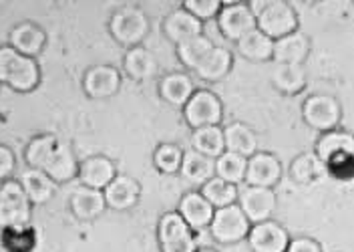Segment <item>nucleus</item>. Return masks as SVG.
Listing matches in <instances>:
<instances>
[{
  "mask_svg": "<svg viewBox=\"0 0 354 252\" xmlns=\"http://www.w3.org/2000/svg\"><path fill=\"white\" fill-rule=\"evenodd\" d=\"M26 163L44 172L55 183H63L79 176V163L73 150L55 136L35 138L26 147Z\"/></svg>",
  "mask_w": 354,
  "mask_h": 252,
  "instance_id": "f257e3e1",
  "label": "nucleus"
},
{
  "mask_svg": "<svg viewBox=\"0 0 354 252\" xmlns=\"http://www.w3.org/2000/svg\"><path fill=\"white\" fill-rule=\"evenodd\" d=\"M41 81V71L35 59L17 53L12 46H0V83L15 91H32Z\"/></svg>",
  "mask_w": 354,
  "mask_h": 252,
  "instance_id": "f03ea898",
  "label": "nucleus"
},
{
  "mask_svg": "<svg viewBox=\"0 0 354 252\" xmlns=\"http://www.w3.org/2000/svg\"><path fill=\"white\" fill-rule=\"evenodd\" d=\"M109 33L119 45L127 48L141 46L145 37L149 35V19L137 6H123L117 12H113L109 21Z\"/></svg>",
  "mask_w": 354,
  "mask_h": 252,
  "instance_id": "7ed1b4c3",
  "label": "nucleus"
},
{
  "mask_svg": "<svg viewBox=\"0 0 354 252\" xmlns=\"http://www.w3.org/2000/svg\"><path fill=\"white\" fill-rule=\"evenodd\" d=\"M258 28L272 41H280L298 30V15L290 2L266 0L264 8L256 15Z\"/></svg>",
  "mask_w": 354,
  "mask_h": 252,
  "instance_id": "20e7f679",
  "label": "nucleus"
},
{
  "mask_svg": "<svg viewBox=\"0 0 354 252\" xmlns=\"http://www.w3.org/2000/svg\"><path fill=\"white\" fill-rule=\"evenodd\" d=\"M157 240L161 252H196L198 240L194 230L177 212H165L157 224Z\"/></svg>",
  "mask_w": 354,
  "mask_h": 252,
  "instance_id": "39448f33",
  "label": "nucleus"
},
{
  "mask_svg": "<svg viewBox=\"0 0 354 252\" xmlns=\"http://www.w3.org/2000/svg\"><path fill=\"white\" fill-rule=\"evenodd\" d=\"M32 204L19 182H4L0 188V230L26 226Z\"/></svg>",
  "mask_w": 354,
  "mask_h": 252,
  "instance_id": "423d86ee",
  "label": "nucleus"
},
{
  "mask_svg": "<svg viewBox=\"0 0 354 252\" xmlns=\"http://www.w3.org/2000/svg\"><path fill=\"white\" fill-rule=\"evenodd\" d=\"M250 228H252V222L245 218L242 208L238 204H232V206L220 208L214 212L209 234L220 244H236L243 238H248Z\"/></svg>",
  "mask_w": 354,
  "mask_h": 252,
  "instance_id": "0eeeda50",
  "label": "nucleus"
},
{
  "mask_svg": "<svg viewBox=\"0 0 354 252\" xmlns=\"http://www.w3.org/2000/svg\"><path fill=\"white\" fill-rule=\"evenodd\" d=\"M302 117L308 123L312 129L326 134L332 129H338L340 117H342V109L336 97L332 95H324V93H316L310 95L308 99L302 105Z\"/></svg>",
  "mask_w": 354,
  "mask_h": 252,
  "instance_id": "6e6552de",
  "label": "nucleus"
},
{
  "mask_svg": "<svg viewBox=\"0 0 354 252\" xmlns=\"http://www.w3.org/2000/svg\"><path fill=\"white\" fill-rule=\"evenodd\" d=\"M183 117L192 129L220 125L223 117V105L216 93H212L209 89H196L192 99L183 107Z\"/></svg>",
  "mask_w": 354,
  "mask_h": 252,
  "instance_id": "1a4fd4ad",
  "label": "nucleus"
},
{
  "mask_svg": "<svg viewBox=\"0 0 354 252\" xmlns=\"http://www.w3.org/2000/svg\"><path fill=\"white\" fill-rule=\"evenodd\" d=\"M238 206L242 208L245 218L252 224H260L266 220H272L278 198L274 188H258V186H243L238 194Z\"/></svg>",
  "mask_w": 354,
  "mask_h": 252,
  "instance_id": "9d476101",
  "label": "nucleus"
},
{
  "mask_svg": "<svg viewBox=\"0 0 354 252\" xmlns=\"http://www.w3.org/2000/svg\"><path fill=\"white\" fill-rule=\"evenodd\" d=\"M218 26L227 41L238 43L248 33L258 28V21L248 2H223L218 15Z\"/></svg>",
  "mask_w": 354,
  "mask_h": 252,
  "instance_id": "9b49d317",
  "label": "nucleus"
},
{
  "mask_svg": "<svg viewBox=\"0 0 354 252\" xmlns=\"http://www.w3.org/2000/svg\"><path fill=\"white\" fill-rule=\"evenodd\" d=\"M248 244L254 252H288L290 234L276 220H266L260 224H252Z\"/></svg>",
  "mask_w": 354,
  "mask_h": 252,
  "instance_id": "f8f14e48",
  "label": "nucleus"
},
{
  "mask_svg": "<svg viewBox=\"0 0 354 252\" xmlns=\"http://www.w3.org/2000/svg\"><path fill=\"white\" fill-rule=\"evenodd\" d=\"M282 178V163L274 154L258 152L252 158H248L245 168V186H258V188H274Z\"/></svg>",
  "mask_w": 354,
  "mask_h": 252,
  "instance_id": "ddd939ff",
  "label": "nucleus"
},
{
  "mask_svg": "<svg viewBox=\"0 0 354 252\" xmlns=\"http://www.w3.org/2000/svg\"><path fill=\"white\" fill-rule=\"evenodd\" d=\"M176 212L185 220L189 228L198 232V230L209 228L216 210L201 196V192H187L181 196Z\"/></svg>",
  "mask_w": 354,
  "mask_h": 252,
  "instance_id": "4468645a",
  "label": "nucleus"
},
{
  "mask_svg": "<svg viewBox=\"0 0 354 252\" xmlns=\"http://www.w3.org/2000/svg\"><path fill=\"white\" fill-rule=\"evenodd\" d=\"M121 87V75L111 65L91 67L83 77V89L93 99H107L113 97Z\"/></svg>",
  "mask_w": 354,
  "mask_h": 252,
  "instance_id": "2eb2a0df",
  "label": "nucleus"
},
{
  "mask_svg": "<svg viewBox=\"0 0 354 252\" xmlns=\"http://www.w3.org/2000/svg\"><path fill=\"white\" fill-rule=\"evenodd\" d=\"M163 33L177 46L194 39V37H198V35H203V23L181 6V8H176L174 12H169L165 17Z\"/></svg>",
  "mask_w": 354,
  "mask_h": 252,
  "instance_id": "dca6fc26",
  "label": "nucleus"
},
{
  "mask_svg": "<svg viewBox=\"0 0 354 252\" xmlns=\"http://www.w3.org/2000/svg\"><path fill=\"white\" fill-rule=\"evenodd\" d=\"M105 194V204L113 210H129L137 204L141 196V186L139 182L127 176V174H117L115 180L103 190Z\"/></svg>",
  "mask_w": 354,
  "mask_h": 252,
  "instance_id": "f3484780",
  "label": "nucleus"
},
{
  "mask_svg": "<svg viewBox=\"0 0 354 252\" xmlns=\"http://www.w3.org/2000/svg\"><path fill=\"white\" fill-rule=\"evenodd\" d=\"M117 176L115 163L105 156H91L79 165V180L81 186H87L93 190H105Z\"/></svg>",
  "mask_w": 354,
  "mask_h": 252,
  "instance_id": "a211bd4d",
  "label": "nucleus"
},
{
  "mask_svg": "<svg viewBox=\"0 0 354 252\" xmlns=\"http://www.w3.org/2000/svg\"><path fill=\"white\" fill-rule=\"evenodd\" d=\"M310 55V39L296 30L280 41H274V61L276 65H304Z\"/></svg>",
  "mask_w": 354,
  "mask_h": 252,
  "instance_id": "6ab92c4d",
  "label": "nucleus"
},
{
  "mask_svg": "<svg viewBox=\"0 0 354 252\" xmlns=\"http://www.w3.org/2000/svg\"><path fill=\"white\" fill-rule=\"evenodd\" d=\"M105 194L101 190H93L87 186H79L71 194V210L79 220H95L105 212Z\"/></svg>",
  "mask_w": 354,
  "mask_h": 252,
  "instance_id": "aec40b11",
  "label": "nucleus"
},
{
  "mask_svg": "<svg viewBox=\"0 0 354 252\" xmlns=\"http://www.w3.org/2000/svg\"><path fill=\"white\" fill-rule=\"evenodd\" d=\"M223 138H225V152L230 154L242 156L245 160L258 154V136L250 125H245L242 121H234L225 125Z\"/></svg>",
  "mask_w": 354,
  "mask_h": 252,
  "instance_id": "412c9836",
  "label": "nucleus"
},
{
  "mask_svg": "<svg viewBox=\"0 0 354 252\" xmlns=\"http://www.w3.org/2000/svg\"><path fill=\"white\" fill-rule=\"evenodd\" d=\"M196 93V85L185 73H169L159 81V95L165 103L174 107H185V103Z\"/></svg>",
  "mask_w": 354,
  "mask_h": 252,
  "instance_id": "4be33fe9",
  "label": "nucleus"
},
{
  "mask_svg": "<svg viewBox=\"0 0 354 252\" xmlns=\"http://www.w3.org/2000/svg\"><path fill=\"white\" fill-rule=\"evenodd\" d=\"M179 174L185 182L192 183V186H203L216 176V160L199 154L196 150H189L183 154Z\"/></svg>",
  "mask_w": 354,
  "mask_h": 252,
  "instance_id": "5701e85b",
  "label": "nucleus"
},
{
  "mask_svg": "<svg viewBox=\"0 0 354 252\" xmlns=\"http://www.w3.org/2000/svg\"><path fill=\"white\" fill-rule=\"evenodd\" d=\"M232 65H234L232 53L227 48H223V46L214 45V48L205 55V59L198 65L196 75L201 81L216 83V81H221L223 77H227V73L232 71Z\"/></svg>",
  "mask_w": 354,
  "mask_h": 252,
  "instance_id": "b1692460",
  "label": "nucleus"
},
{
  "mask_svg": "<svg viewBox=\"0 0 354 252\" xmlns=\"http://www.w3.org/2000/svg\"><path fill=\"white\" fill-rule=\"evenodd\" d=\"M44 43H46L44 30L32 23L19 24L10 33V46L17 53H21L24 57H30V59H35V55H39L43 51Z\"/></svg>",
  "mask_w": 354,
  "mask_h": 252,
  "instance_id": "393cba45",
  "label": "nucleus"
},
{
  "mask_svg": "<svg viewBox=\"0 0 354 252\" xmlns=\"http://www.w3.org/2000/svg\"><path fill=\"white\" fill-rule=\"evenodd\" d=\"M340 154H353L354 156V136L342 129H332L322 134L316 143V156L322 163L330 161L334 156Z\"/></svg>",
  "mask_w": 354,
  "mask_h": 252,
  "instance_id": "a878e982",
  "label": "nucleus"
},
{
  "mask_svg": "<svg viewBox=\"0 0 354 252\" xmlns=\"http://www.w3.org/2000/svg\"><path fill=\"white\" fill-rule=\"evenodd\" d=\"M236 45H238L240 55L248 61L264 63V61L274 59V41L268 35H264L260 28H254L252 33H248Z\"/></svg>",
  "mask_w": 354,
  "mask_h": 252,
  "instance_id": "bb28decb",
  "label": "nucleus"
},
{
  "mask_svg": "<svg viewBox=\"0 0 354 252\" xmlns=\"http://www.w3.org/2000/svg\"><path fill=\"white\" fill-rule=\"evenodd\" d=\"M125 73L135 81H147L157 73V61L153 53L145 46H133L127 48L125 61H123Z\"/></svg>",
  "mask_w": 354,
  "mask_h": 252,
  "instance_id": "cd10ccee",
  "label": "nucleus"
},
{
  "mask_svg": "<svg viewBox=\"0 0 354 252\" xmlns=\"http://www.w3.org/2000/svg\"><path fill=\"white\" fill-rule=\"evenodd\" d=\"M24 194L28 196L30 204H44L55 194V182L41 172V170H24L21 174V182Z\"/></svg>",
  "mask_w": 354,
  "mask_h": 252,
  "instance_id": "c85d7f7f",
  "label": "nucleus"
},
{
  "mask_svg": "<svg viewBox=\"0 0 354 252\" xmlns=\"http://www.w3.org/2000/svg\"><path fill=\"white\" fill-rule=\"evenodd\" d=\"M192 150H196L199 154L218 160L221 154L225 152V138H223V129L220 125H209V127H199L194 129L192 136Z\"/></svg>",
  "mask_w": 354,
  "mask_h": 252,
  "instance_id": "c756f323",
  "label": "nucleus"
},
{
  "mask_svg": "<svg viewBox=\"0 0 354 252\" xmlns=\"http://www.w3.org/2000/svg\"><path fill=\"white\" fill-rule=\"evenodd\" d=\"M308 75L304 65H276L272 73L274 87L284 95H298L306 87Z\"/></svg>",
  "mask_w": 354,
  "mask_h": 252,
  "instance_id": "7c9ffc66",
  "label": "nucleus"
},
{
  "mask_svg": "<svg viewBox=\"0 0 354 252\" xmlns=\"http://www.w3.org/2000/svg\"><path fill=\"white\" fill-rule=\"evenodd\" d=\"M201 196L214 206V210H220V208L232 206V204H238V194H240V188L234 186V183H227L220 180V178H212L209 182H205L201 186Z\"/></svg>",
  "mask_w": 354,
  "mask_h": 252,
  "instance_id": "2f4dec72",
  "label": "nucleus"
},
{
  "mask_svg": "<svg viewBox=\"0 0 354 252\" xmlns=\"http://www.w3.org/2000/svg\"><path fill=\"white\" fill-rule=\"evenodd\" d=\"M324 163L318 160L316 154H302L290 163V176L292 180L300 186H310L314 183L322 174H324Z\"/></svg>",
  "mask_w": 354,
  "mask_h": 252,
  "instance_id": "473e14b6",
  "label": "nucleus"
},
{
  "mask_svg": "<svg viewBox=\"0 0 354 252\" xmlns=\"http://www.w3.org/2000/svg\"><path fill=\"white\" fill-rule=\"evenodd\" d=\"M176 48L177 57H179V61L183 63V67L196 71L199 63L205 59V55L214 48V43H212L205 35H198V37H194V39H189V41L177 45Z\"/></svg>",
  "mask_w": 354,
  "mask_h": 252,
  "instance_id": "72a5a7b5",
  "label": "nucleus"
},
{
  "mask_svg": "<svg viewBox=\"0 0 354 252\" xmlns=\"http://www.w3.org/2000/svg\"><path fill=\"white\" fill-rule=\"evenodd\" d=\"M245 168H248L245 158L223 152L216 160V178L227 183H234V186H240L245 180Z\"/></svg>",
  "mask_w": 354,
  "mask_h": 252,
  "instance_id": "f704fd0d",
  "label": "nucleus"
},
{
  "mask_svg": "<svg viewBox=\"0 0 354 252\" xmlns=\"http://www.w3.org/2000/svg\"><path fill=\"white\" fill-rule=\"evenodd\" d=\"M35 242H37V234L35 228H30L28 224L4 228L0 236V244L8 252H30L35 249Z\"/></svg>",
  "mask_w": 354,
  "mask_h": 252,
  "instance_id": "c9c22d12",
  "label": "nucleus"
},
{
  "mask_svg": "<svg viewBox=\"0 0 354 252\" xmlns=\"http://www.w3.org/2000/svg\"><path fill=\"white\" fill-rule=\"evenodd\" d=\"M183 154L185 152L176 143H161V145H157L153 154L155 168L163 174H176L181 170Z\"/></svg>",
  "mask_w": 354,
  "mask_h": 252,
  "instance_id": "e433bc0d",
  "label": "nucleus"
},
{
  "mask_svg": "<svg viewBox=\"0 0 354 252\" xmlns=\"http://www.w3.org/2000/svg\"><path fill=\"white\" fill-rule=\"evenodd\" d=\"M223 6V2L220 0H185L183 2V8L187 12H192L198 21H209L214 17H218Z\"/></svg>",
  "mask_w": 354,
  "mask_h": 252,
  "instance_id": "4c0bfd02",
  "label": "nucleus"
},
{
  "mask_svg": "<svg viewBox=\"0 0 354 252\" xmlns=\"http://www.w3.org/2000/svg\"><path fill=\"white\" fill-rule=\"evenodd\" d=\"M326 172L338 178V180H353L354 178V156L353 154H340V156H334L330 161L324 163Z\"/></svg>",
  "mask_w": 354,
  "mask_h": 252,
  "instance_id": "58836bf2",
  "label": "nucleus"
},
{
  "mask_svg": "<svg viewBox=\"0 0 354 252\" xmlns=\"http://www.w3.org/2000/svg\"><path fill=\"white\" fill-rule=\"evenodd\" d=\"M15 165H17L15 154H12L6 145H2V143H0V182L12 176Z\"/></svg>",
  "mask_w": 354,
  "mask_h": 252,
  "instance_id": "ea45409f",
  "label": "nucleus"
},
{
  "mask_svg": "<svg viewBox=\"0 0 354 252\" xmlns=\"http://www.w3.org/2000/svg\"><path fill=\"white\" fill-rule=\"evenodd\" d=\"M288 252H322V246L308 236H298L290 240Z\"/></svg>",
  "mask_w": 354,
  "mask_h": 252,
  "instance_id": "a19ab883",
  "label": "nucleus"
},
{
  "mask_svg": "<svg viewBox=\"0 0 354 252\" xmlns=\"http://www.w3.org/2000/svg\"><path fill=\"white\" fill-rule=\"evenodd\" d=\"M196 252H218V251H214V249H209V246H205V249H198Z\"/></svg>",
  "mask_w": 354,
  "mask_h": 252,
  "instance_id": "79ce46f5",
  "label": "nucleus"
},
{
  "mask_svg": "<svg viewBox=\"0 0 354 252\" xmlns=\"http://www.w3.org/2000/svg\"><path fill=\"white\" fill-rule=\"evenodd\" d=\"M0 188H2V182H0Z\"/></svg>",
  "mask_w": 354,
  "mask_h": 252,
  "instance_id": "37998d69",
  "label": "nucleus"
}]
</instances>
